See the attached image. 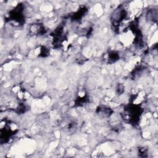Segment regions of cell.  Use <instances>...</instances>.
<instances>
[{"label": "cell", "mask_w": 158, "mask_h": 158, "mask_svg": "<svg viewBox=\"0 0 158 158\" xmlns=\"http://www.w3.org/2000/svg\"><path fill=\"white\" fill-rule=\"evenodd\" d=\"M45 28L40 24H34L31 27V31L35 34H40L44 32Z\"/></svg>", "instance_id": "6da1fadb"}]
</instances>
